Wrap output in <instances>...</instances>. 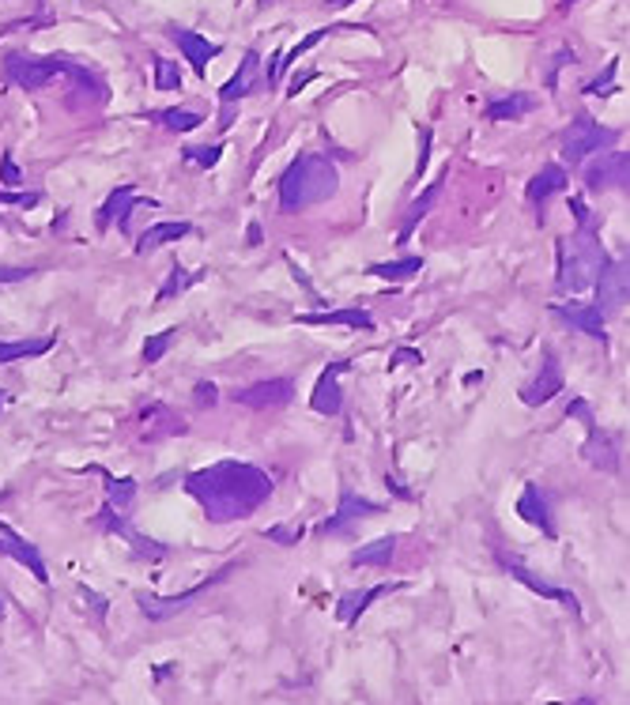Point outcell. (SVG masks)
Wrapping results in <instances>:
<instances>
[{
  "label": "cell",
  "instance_id": "cell-47",
  "mask_svg": "<svg viewBox=\"0 0 630 705\" xmlns=\"http://www.w3.org/2000/svg\"><path fill=\"white\" fill-rule=\"evenodd\" d=\"M80 596H87V600H91V607H94V612H99V615H106V600L99 596V592H91L87 585H80Z\"/></svg>",
  "mask_w": 630,
  "mask_h": 705
},
{
  "label": "cell",
  "instance_id": "cell-44",
  "mask_svg": "<svg viewBox=\"0 0 630 705\" xmlns=\"http://www.w3.org/2000/svg\"><path fill=\"white\" fill-rule=\"evenodd\" d=\"M570 212H574V219H578V231H593V223H589V207H586V200H570Z\"/></svg>",
  "mask_w": 630,
  "mask_h": 705
},
{
  "label": "cell",
  "instance_id": "cell-38",
  "mask_svg": "<svg viewBox=\"0 0 630 705\" xmlns=\"http://www.w3.org/2000/svg\"><path fill=\"white\" fill-rule=\"evenodd\" d=\"M0 182H4L8 189H20V185H23V170L15 166L12 151H4V155H0Z\"/></svg>",
  "mask_w": 630,
  "mask_h": 705
},
{
  "label": "cell",
  "instance_id": "cell-2",
  "mask_svg": "<svg viewBox=\"0 0 630 705\" xmlns=\"http://www.w3.org/2000/svg\"><path fill=\"white\" fill-rule=\"evenodd\" d=\"M336 185H340L336 166L325 155H298L279 178V212L291 215V212H303V207L321 204L333 197Z\"/></svg>",
  "mask_w": 630,
  "mask_h": 705
},
{
  "label": "cell",
  "instance_id": "cell-16",
  "mask_svg": "<svg viewBox=\"0 0 630 705\" xmlns=\"http://www.w3.org/2000/svg\"><path fill=\"white\" fill-rule=\"evenodd\" d=\"M498 563H502V570H510V573L517 577V581H521V585H529L532 592H540V596H547V600H559V604H566V607H570L574 615H581V604H578V596H574V592H566V588H555V585L540 581V577L532 573L529 566H521V563H517V558H510V555H498Z\"/></svg>",
  "mask_w": 630,
  "mask_h": 705
},
{
  "label": "cell",
  "instance_id": "cell-6",
  "mask_svg": "<svg viewBox=\"0 0 630 705\" xmlns=\"http://www.w3.org/2000/svg\"><path fill=\"white\" fill-rule=\"evenodd\" d=\"M227 577H230V566H227V570H215L212 577H204L200 585H193L189 592H178V596H148V592H144V596H136V604H140V612H144L151 622H163V619H170V615L185 612V607L193 604V600H200V592H208L212 585L227 581Z\"/></svg>",
  "mask_w": 630,
  "mask_h": 705
},
{
  "label": "cell",
  "instance_id": "cell-24",
  "mask_svg": "<svg viewBox=\"0 0 630 705\" xmlns=\"http://www.w3.org/2000/svg\"><path fill=\"white\" fill-rule=\"evenodd\" d=\"M586 460L596 464L604 472H619V453H616V442H611L604 430L589 426V442H586Z\"/></svg>",
  "mask_w": 630,
  "mask_h": 705
},
{
  "label": "cell",
  "instance_id": "cell-37",
  "mask_svg": "<svg viewBox=\"0 0 630 705\" xmlns=\"http://www.w3.org/2000/svg\"><path fill=\"white\" fill-rule=\"evenodd\" d=\"M204 276V271H193V276H182V268L174 264V271H170V280H166V287H163V291H159V302H166V298H174L178 291H182V287H189V283H197Z\"/></svg>",
  "mask_w": 630,
  "mask_h": 705
},
{
  "label": "cell",
  "instance_id": "cell-50",
  "mask_svg": "<svg viewBox=\"0 0 630 705\" xmlns=\"http://www.w3.org/2000/svg\"><path fill=\"white\" fill-rule=\"evenodd\" d=\"M328 8H343V4H351V0H325Z\"/></svg>",
  "mask_w": 630,
  "mask_h": 705
},
{
  "label": "cell",
  "instance_id": "cell-49",
  "mask_svg": "<svg viewBox=\"0 0 630 705\" xmlns=\"http://www.w3.org/2000/svg\"><path fill=\"white\" fill-rule=\"evenodd\" d=\"M257 242H261V227L254 223V227H249V246H257Z\"/></svg>",
  "mask_w": 630,
  "mask_h": 705
},
{
  "label": "cell",
  "instance_id": "cell-10",
  "mask_svg": "<svg viewBox=\"0 0 630 705\" xmlns=\"http://www.w3.org/2000/svg\"><path fill=\"white\" fill-rule=\"evenodd\" d=\"M626 174H630V155L604 151V155H596L593 163H586V185H589V192L626 189Z\"/></svg>",
  "mask_w": 630,
  "mask_h": 705
},
{
  "label": "cell",
  "instance_id": "cell-23",
  "mask_svg": "<svg viewBox=\"0 0 630 705\" xmlns=\"http://www.w3.org/2000/svg\"><path fill=\"white\" fill-rule=\"evenodd\" d=\"M566 185H570V178H566V166H544L537 178L529 182V200L537 204V207H544L551 197H555V192H566Z\"/></svg>",
  "mask_w": 630,
  "mask_h": 705
},
{
  "label": "cell",
  "instance_id": "cell-30",
  "mask_svg": "<svg viewBox=\"0 0 630 705\" xmlns=\"http://www.w3.org/2000/svg\"><path fill=\"white\" fill-rule=\"evenodd\" d=\"M53 347V336H42V340H20V344H4L0 340V366L4 362H20V359H38Z\"/></svg>",
  "mask_w": 630,
  "mask_h": 705
},
{
  "label": "cell",
  "instance_id": "cell-52",
  "mask_svg": "<svg viewBox=\"0 0 630 705\" xmlns=\"http://www.w3.org/2000/svg\"><path fill=\"white\" fill-rule=\"evenodd\" d=\"M0 619H4V604H0Z\"/></svg>",
  "mask_w": 630,
  "mask_h": 705
},
{
  "label": "cell",
  "instance_id": "cell-39",
  "mask_svg": "<svg viewBox=\"0 0 630 705\" xmlns=\"http://www.w3.org/2000/svg\"><path fill=\"white\" fill-rule=\"evenodd\" d=\"M611 79H616V61H608V69L596 76V79H589V84L581 87V91H586V94H604V87L611 84Z\"/></svg>",
  "mask_w": 630,
  "mask_h": 705
},
{
  "label": "cell",
  "instance_id": "cell-12",
  "mask_svg": "<svg viewBox=\"0 0 630 705\" xmlns=\"http://www.w3.org/2000/svg\"><path fill=\"white\" fill-rule=\"evenodd\" d=\"M562 389H566V381H562V370H559V359L551 355V351H544V366H540V374L521 385V404L540 408V404H547L551 396H559Z\"/></svg>",
  "mask_w": 630,
  "mask_h": 705
},
{
  "label": "cell",
  "instance_id": "cell-31",
  "mask_svg": "<svg viewBox=\"0 0 630 705\" xmlns=\"http://www.w3.org/2000/svg\"><path fill=\"white\" fill-rule=\"evenodd\" d=\"M419 268H423V256H404V261H382V264H370L367 271H370V276H377V280L400 283V280H412Z\"/></svg>",
  "mask_w": 630,
  "mask_h": 705
},
{
  "label": "cell",
  "instance_id": "cell-1",
  "mask_svg": "<svg viewBox=\"0 0 630 705\" xmlns=\"http://www.w3.org/2000/svg\"><path fill=\"white\" fill-rule=\"evenodd\" d=\"M185 490L200 502L212 524H230L246 521L249 513H257L272 494L269 472H261L257 464L246 460H219L200 472L185 475Z\"/></svg>",
  "mask_w": 630,
  "mask_h": 705
},
{
  "label": "cell",
  "instance_id": "cell-43",
  "mask_svg": "<svg viewBox=\"0 0 630 705\" xmlns=\"http://www.w3.org/2000/svg\"><path fill=\"white\" fill-rule=\"evenodd\" d=\"M30 276H35V268H4V264H0V287H4V283H23Z\"/></svg>",
  "mask_w": 630,
  "mask_h": 705
},
{
  "label": "cell",
  "instance_id": "cell-7",
  "mask_svg": "<svg viewBox=\"0 0 630 705\" xmlns=\"http://www.w3.org/2000/svg\"><path fill=\"white\" fill-rule=\"evenodd\" d=\"M596 310L604 317L608 313H619L626 310V298H630V276H626V256L623 261H608L596 276Z\"/></svg>",
  "mask_w": 630,
  "mask_h": 705
},
{
  "label": "cell",
  "instance_id": "cell-32",
  "mask_svg": "<svg viewBox=\"0 0 630 705\" xmlns=\"http://www.w3.org/2000/svg\"><path fill=\"white\" fill-rule=\"evenodd\" d=\"M151 121H159L163 128H170V133H193L204 118L197 114V109H159V114H151Z\"/></svg>",
  "mask_w": 630,
  "mask_h": 705
},
{
  "label": "cell",
  "instance_id": "cell-36",
  "mask_svg": "<svg viewBox=\"0 0 630 705\" xmlns=\"http://www.w3.org/2000/svg\"><path fill=\"white\" fill-rule=\"evenodd\" d=\"M219 158H223V148L219 143H212V148H185V163H193V166H215Z\"/></svg>",
  "mask_w": 630,
  "mask_h": 705
},
{
  "label": "cell",
  "instance_id": "cell-28",
  "mask_svg": "<svg viewBox=\"0 0 630 705\" xmlns=\"http://www.w3.org/2000/svg\"><path fill=\"white\" fill-rule=\"evenodd\" d=\"M532 106H537V102H532L529 91H510L506 99L487 106V121H517V118H525Z\"/></svg>",
  "mask_w": 630,
  "mask_h": 705
},
{
  "label": "cell",
  "instance_id": "cell-51",
  "mask_svg": "<svg viewBox=\"0 0 630 705\" xmlns=\"http://www.w3.org/2000/svg\"><path fill=\"white\" fill-rule=\"evenodd\" d=\"M574 4V0H559V8H570Z\"/></svg>",
  "mask_w": 630,
  "mask_h": 705
},
{
  "label": "cell",
  "instance_id": "cell-13",
  "mask_svg": "<svg viewBox=\"0 0 630 705\" xmlns=\"http://www.w3.org/2000/svg\"><path fill=\"white\" fill-rule=\"evenodd\" d=\"M348 370H351V362H343V359H336V362L325 366L321 377H318V385H313V396H310V408H313V411H321V415H340V408H343L340 374H348Z\"/></svg>",
  "mask_w": 630,
  "mask_h": 705
},
{
  "label": "cell",
  "instance_id": "cell-9",
  "mask_svg": "<svg viewBox=\"0 0 630 705\" xmlns=\"http://www.w3.org/2000/svg\"><path fill=\"white\" fill-rule=\"evenodd\" d=\"M136 430H140V438H144V442H163V438H182L189 430V423L174 408L148 404V408H140V415H136Z\"/></svg>",
  "mask_w": 630,
  "mask_h": 705
},
{
  "label": "cell",
  "instance_id": "cell-34",
  "mask_svg": "<svg viewBox=\"0 0 630 705\" xmlns=\"http://www.w3.org/2000/svg\"><path fill=\"white\" fill-rule=\"evenodd\" d=\"M106 498H109V506H129L136 498V479L133 475L106 479Z\"/></svg>",
  "mask_w": 630,
  "mask_h": 705
},
{
  "label": "cell",
  "instance_id": "cell-35",
  "mask_svg": "<svg viewBox=\"0 0 630 705\" xmlns=\"http://www.w3.org/2000/svg\"><path fill=\"white\" fill-rule=\"evenodd\" d=\"M155 87H159V91H178L182 87V72H178L174 61L155 57Z\"/></svg>",
  "mask_w": 630,
  "mask_h": 705
},
{
  "label": "cell",
  "instance_id": "cell-42",
  "mask_svg": "<svg viewBox=\"0 0 630 705\" xmlns=\"http://www.w3.org/2000/svg\"><path fill=\"white\" fill-rule=\"evenodd\" d=\"M566 419H586V426H596V419H593V408L586 404V400H574V404L566 408Z\"/></svg>",
  "mask_w": 630,
  "mask_h": 705
},
{
  "label": "cell",
  "instance_id": "cell-48",
  "mask_svg": "<svg viewBox=\"0 0 630 705\" xmlns=\"http://www.w3.org/2000/svg\"><path fill=\"white\" fill-rule=\"evenodd\" d=\"M313 76H318V72H313V69H310V72H303V76H298V79H295V84L287 87V94H298V91H303V84H310V79H313Z\"/></svg>",
  "mask_w": 630,
  "mask_h": 705
},
{
  "label": "cell",
  "instance_id": "cell-17",
  "mask_svg": "<svg viewBox=\"0 0 630 705\" xmlns=\"http://www.w3.org/2000/svg\"><path fill=\"white\" fill-rule=\"evenodd\" d=\"M0 555H8V558H15V563H23L42 585L50 581V573H45V563H42L38 547H35V543H27L23 536H15L8 524H0Z\"/></svg>",
  "mask_w": 630,
  "mask_h": 705
},
{
  "label": "cell",
  "instance_id": "cell-27",
  "mask_svg": "<svg viewBox=\"0 0 630 705\" xmlns=\"http://www.w3.org/2000/svg\"><path fill=\"white\" fill-rule=\"evenodd\" d=\"M392 555H397V536H382L374 543H362V547L351 555V566H377L385 570L392 563Z\"/></svg>",
  "mask_w": 630,
  "mask_h": 705
},
{
  "label": "cell",
  "instance_id": "cell-40",
  "mask_svg": "<svg viewBox=\"0 0 630 705\" xmlns=\"http://www.w3.org/2000/svg\"><path fill=\"white\" fill-rule=\"evenodd\" d=\"M269 539H279L283 547H291V543H298V539H303V528H287V524H276V528H269Z\"/></svg>",
  "mask_w": 630,
  "mask_h": 705
},
{
  "label": "cell",
  "instance_id": "cell-20",
  "mask_svg": "<svg viewBox=\"0 0 630 705\" xmlns=\"http://www.w3.org/2000/svg\"><path fill=\"white\" fill-rule=\"evenodd\" d=\"M170 38L178 42V50H182V53H185V61L197 69V76H204V69H208V61H215V57H219V45H215V42H208V38H200L197 30L170 27Z\"/></svg>",
  "mask_w": 630,
  "mask_h": 705
},
{
  "label": "cell",
  "instance_id": "cell-26",
  "mask_svg": "<svg viewBox=\"0 0 630 705\" xmlns=\"http://www.w3.org/2000/svg\"><path fill=\"white\" fill-rule=\"evenodd\" d=\"M189 231V223H155V227H148L144 234H140V242H136V253L144 256V253H151V249H159V246H166V242H178V238H185Z\"/></svg>",
  "mask_w": 630,
  "mask_h": 705
},
{
  "label": "cell",
  "instance_id": "cell-21",
  "mask_svg": "<svg viewBox=\"0 0 630 705\" xmlns=\"http://www.w3.org/2000/svg\"><path fill=\"white\" fill-rule=\"evenodd\" d=\"M257 72H261V57L249 50V53L242 57V64H238V72H234L223 87H219V102H223V106H234L238 99H246V94L257 87Z\"/></svg>",
  "mask_w": 630,
  "mask_h": 705
},
{
  "label": "cell",
  "instance_id": "cell-25",
  "mask_svg": "<svg viewBox=\"0 0 630 705\" xmlns=\"http://www.w3.org/2000/svg\"><path fill=\"white\" fill-rule=\"evenodd\" d=\"M303 325H348V328H374V317L367 310H321V313H303Z\"/></svg>",
  "mask_w": 630,
  "mask_h": 705
},
{
  "label": "cell",
  "instance_id": "cell-46",
  "mask_svg": "<svg viewBox=\"0 0 630 705\" xmlns=\"http://www.w3.org/2000/svg\"><path fill=\"white\" fill-rule=\"evenodd\" d=\"M392 362H400V366H419L423 359H419V351H408V347H400L397 355H392Z\"/></svg>",
  "mask_w": 630,
  "mask_h": 705
},
{
  "label": "cell",
  "instance_id": "cell-29",
  "mask_svg": "<svg viewBox=\"0 0 630 705\" xmlns=\"http://www.w3.org/2000/svg\"><path fill=\"white\" fill-rule=\"evenodd\" d=\"M438 197H442V182H434L427 192H419V197H416V204L408 207V215H404V223H400V242H408V234H412V231L419 227V223H423V215L431 212Z\"/></svg>",
  "mask_w": 630,
  "mask_h": 705
},
{
  "label": "cell",
  "instance_id": "cell-33",
  "mask_svg": "<svg viewBox=\"0 0 630 705\" xmlns=\"http://www.w3.org/2000/svg\"><path fill=\"white\" fill-rule=\"evenodd\" d=\"M178 340V328H163V332H155V336H148L144 340V351H140V362L144 366H155L159 362L166 351H170V344Z\"/></svg>",
  "mask_w": 630,
  "mask_h": 705
},
{
  "label": "cell",
  "instance_id": "cell-4",
  "mask_svg": "<svg viewBox=\"0 0 630 705\" xmlns=\"http://www.w3.org/2000/svg\"><path fill=\"white\" fill-rule=\"evenodd\" d=\"M69 57H30V53H8L4 57V76L8 84H20L23 91H45L65 84L69 76Z\"/></svg>",
  "mask_w": 630,
  "mask_h": 705
},
{
  "label": "cell",
  "instance_id": "cell-14",
  "mask_svg": "<svg viewBox=\"0 0 630 705\" xmlns=\"http://www.w3.org/2000/svg\"><path fill=\"white\" fill-rule=\"evenodd\" d=\"M144 200H148V197H140V192H136L133 185H117V189L106 197V204L99 207V215H94V223H99L102 231L109 227V223H117L121 231H129V212H133L136 204H144Z\"/></svg>",
  "mask_w": 630,
  "mask_h": 705
},
{
  "label": "cell",
  "instance_id": "cell-18",
  "mask_svg": "<svg viewBox=\"0 0 630 705\" xmlns=\"http://www.w3.org/2000/svg\"><path fill=\"white\" fill-rule=\"evenodd\" d=\"M555 313L566 320V325H574L578 332H586V336H593V340H608V332H604V313L593 306V302H562V306H555Z\"/></svg>",
  "mask_w": 630,
  "mask_h": 705
},
{
  "label": "cell",
  "instance_id": "cell-11",
  "mask_svg": "<svg viewBox=\"0 0 630 705\" xmlns=\"http://www.w3.org/2000/svg\"><path fill=\"white\" fill-rule=\"evenodd\" d=\"M374 513H382V506H377V502H370V498H362V494L343 490V494H340V509H336L328 521H321V524H318V532H321V536L348 532V528H355L359 521L374 517Z\"/></svg>",
  "mask_w": 630,
  "mask_h": 705
},
{
  "label": "cell",
  "instance_id": "cell-3",
  "mask_svg": "<svg viewBox=\"0 0 630 705\" xmlns=\"http://www.w3.org/2000/svg\"><path fill=\"white\" fill-rule=\"evenodd\" d=\"M604 264H608V253L593 238V231H578V234L559 238V291H566V295L589 291Z\"/></svg>",
  "mask_w": 630,
  "mask_h": 705
},
{
  "label": "cell",
  "instance_id": "cell-45",
  "mask_svg": "<svg viewBox=\"0 0 630 705\" xmlns=\"http://www.w3.org/2000/svg\"><path fill=\"white\" fill-rule=\"evenodd\" d=\"M193 396H197L200 408H212V404H215V385H212V381H200L197 389H193Z\"/></svg>",
  "mask_w": 630,
  "mask_h": 705
},
{
  "label": "cell",
  "instance_id": "cell-41",
  "mask_svg": "<svg viewBox=\"0 0 630 705\" xmlns=\"http://www.w3.org/2000/svg\"><path fill=\"white\" fill-rule=\"evenodd\" d=\"M0 204H15V207H35L38 192H4L0 189Z\"/></svg>",
  "mask_w": 630,
  "mask_h": 705
},
{
  "label": "cell",
  "instance_id": "cell-19",
  "mask_svg": "<svg viewBox=\"0 0 630 705\" xmlns=\"http://www.w3.org/2000/svg\"><path fill=\"white\" fill-rule=\"evenodd\" d=\"M99 524L102 528H109V532H117V536H125L133 543V551L136 555H144V558H151V563H159V558H166L170 555V547H163V543H155V539H148V536H140V532H133L129 524H125L117 513H114V506H106L102 513H99Z\"/></svg>",
  "mask_w": 630,
  "mask_h": 705
},
{
  "label": "cell",
  "instance_id": "cell-5",
  "mask_svg": "<svg viewBox=\"0 0 630 705\" xmlns=\"http://www.w3.org/2000/svg\"><path fill=\"white\" fill-rule=\"evenodd\" d=\"M619 140L616 128H604L596 125L593 118H578L562 128V158L566 163H586L593 151H604Z\"/></svg>",
  "mask_w": 630,
  "mask_h": 705
},
{
  "label": "cell",
  "instance_id": "cell-15",
  "mask_svg": "<svg viewBox=\"0 0 630 705\" xmlns=\"http://www.w3.org/2000/svg\"><path fill=\"white\" fill-rule=\"evenodd\" d=\"M400 588H408L404 581H389V585H374V588H355V592H343L340 596V604H336V619L340 622H359V615L367 612V607L374 604V600H382V596H389V592H400Z\"/></svg>",
  "mask_w": 630,
  "mask_h": 705
},
{
  "label": "cell",
  "instance_id": "cell-22",
  "mask_svg": "<svg viewBox=\"0 0 630 705\" xmlns=\"http://www.w3.org/2000/svg\"><path fill=\"white\" fill-rule=\"evenodd\" d=\"M517 513H521L529 524H537L544 536H555V521H551V506H547V494L540 490V483H525L521 498H517Z\"/></svg>",
  "mask_w": 630,
  "mask_h": 705
},
{
  "label": "cell",
  "instance_id": "cell-8",
  "mask_svg": "<svg viewBox=\"0 0 630 705\" xmlns=\"http://www.w3.org/2000/svg\"><path fill=\"white\" fill-rule=\"evenodd\" d=\"M234 400L254 411H276V408H287L295 400V381L291 377H269V381H257L249 389H238Z\"/></svg>",
  "mask_w": 630,
  "mask_h": 705
}]
</instances>
